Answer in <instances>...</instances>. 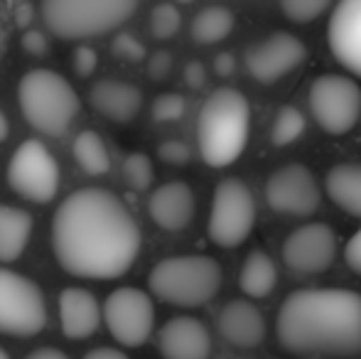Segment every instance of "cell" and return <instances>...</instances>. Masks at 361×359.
<instances>
[{
  "mask_svg": "<svg viewBox=\"0 0 361 359\" xmlns=\"http://www.w3.org/2000/svg\"><path fill=\"white\" fill-rule=\"evenodd\" d=\"M140 241L133 212L104 187L72 192L54 212V256L76 278H121L138 259Z\"/></svg>",
  "mask_w": 361,
  "mask_h": 359,
  "instance_id": "1",
  "label": "cell"
},
{
  "mask_svg": "<svg viewBox=\"0 0 361 359\" xmlns=\"http://www.w3.org/2000/svg\"><path fill=\"white\" fill-rule=\"evenodd\" d=\"M278 342L298 357H352L361 352V296L339 288H310L286 298L278 312Z\"/></svg>",
  "mask_w": 361,
  "mask_h": 359,
  "instance_id": "2",
  "label": "cell"
},
{
  "mask_svg": "<svg viewBox=\"0 0 361 359\" xmlns=\"http://www.w3.org/2000/svg\"><path fill=\"white\" fill-rule=\"evenodd\" d=\"M251 130V106L241 91L221 87L202 104L197 143L202 160L212 168H226L243 153Z\"/></svg>",
  "mask_w": 361,
  "mask_h": 359,
  "instance_id": "3",
  "label": "cell"
},
{
  "mask_svg": "<svg viewBox=\"0 0 361 359\" xmlns=\"http://www.w3.org/2000/svg\"><path fill=\"white\" fill-rule=\"evenodd\" d=\"M18 101L25 121L52 138L67 133L81 109L74 87L52 69H30L18 84Z\"/></svg>",
  "mask_w": 361,
  "mask_h": 359,
  "instance_id": "4",
  "label": "cell"
},
{
  "mask_svg": "<svg viewBox=\"0 0 361 359\" xmlns=\"http://www.w3.org/2000/svg\"><path fill=\"white\" fill-rule=\"evenodd\" d=\"M221 266L212 256H170L147 276L150 291L177 308H200L219 293Z\"/></svg>",
  "mask_w": 361,
  "mask_h": 359,
  "instance_id": "5",
  "label": "cell"
},
{
  "mask_svg": "<svg viewBox=\"0 0 361 359\" xmlns=\"http://www.w3.org/2000/svg\"><path fill=\"white\" fill-rule=\"evenodd\" d=\"M138 10V0H42V20L62 39L114 32Z\"/></svg>",
  "mask_w": 361,
  "mask_h": 359,
  "instance_id": "6",
  "label": "cell"
},
{
  "mask_svg": "<svg viewBox=\"0 0 361 359\" xmlns=\"http://www.w3.org/2000/svg\"><path fill=\"white\" fill-rule=\"evenodd\" d=\"M47 325V305L39 286L10 269H0V332L13 337L39 335Z\"/></svg>",
  "mask_w": 361,
  "mask_h": 359,
  "instance_id": "7",
  "label": "cell"
},
{
  "mask_svg": "<svg viewBox=\"0 0 361 359\" xmlns=\"http://www.w3.org/2000/svg\"><path fill=\"white\" fill-rule=\"evenodd\" d=\"M256 224V200L243 180L219 182L209 212V239L221 249H233L248 239Z\"/></svg>",
  "mask_w": 361,
  "mask_h": 359,
  "instance_id": "8",
  "label": "cell"
},
{
  "mask_svg": "<svg viewBox=\"0 0 361 359\" xmlns=\"http://www.w3.org/2000/svg\"><path fill=\"white\" fill-rule=\"evenodd\" d=\"M8 185L20 197L47 205L59 190V163L47 145L30 138L13 153L8 163Z\"/></svg>",
  "mask_w": 361,
  "mask_h": 359,
  "instance_id": "9",
  "label": "cell"
},
{
  "mask_svg": "<svg viewBox=\"0 0 361 359\" xmlns=\"http://www.w3.org/2000/svg\"><path fill=\"white\" fill-rule=\"evenodd\" d=\"M310 111L329 135H344L361 116V89L354 79L339 74L317 77L310 87Z\"/></svg>",
  "mask_w": 361,
  "mask_h": 359,
  "instance_id": "10",
  "label": "cell"
},
{
  "mask_svg": "<svg viewBox=\"0 0 361 359\" xmlns=\"http://www.w3.org/2000/svg\"><path fill=\"white\" fill-rule=\"evenodd\" d=\"M104 322L116 342L140 347L155 325V305L140 288H116L104 303Z\"/></svg>",
  "mask_w": 361,
  "mask_h": 359,
  "instance_id": "11",
  "label": "cell"
},
{
  "mask_svg": "<svg viewBox=\"0 0 361 359\" xmlns=\"http://www.w3.org/2000/svg\"><path fill=\"white\" fill-rule=\"evenodd\" d=\"M334 256H337V234L322 221L295 229L283 246V261L298 276L324 273L334 264Z\"/></svg>",
  "mask_w": 361,
  "mask_h": 359,
  "instance_id": "12",
  "label": "cell"
},
{
  "mask_svg": "<svg viewBox=\"0 0 361 359\" xmlns=\"http://www.w3.org/2000/svg\"><path fill=\"white\" fill-rule=\"evenodd\" d=\"M266 202L273 212H281V214L310 217L319 207V185L305 165H286L268 178Z\"/></svg>",
  "mask_w": 361,
  "mask_h": 359,
  "instance_id": "13",
  "label": "cell"
},
{
  "mask_svg": "<svg viewBox=\"0 0 361 359\" xmlns=\"http://www.w3.org/2000/svg\"><path fill=\"white\" fill-rule=\"evenodd\" d=\"M307 57V47L290 32H273L271 37L256 42L246 52V69L258 84H276L288 77Z\"/></svg>",
  "mask_w": 361,
  "mask_h": 359,
  "instance_id": "14",
  "label": "cell"
},
{
  "mask_svg": "<svg viewBox=\"0 0 361 359\" xmlns=\"http://www.w3.org/2000/svg\"><path fill=\"white\" fill-rule=\"evenodd\" d=\"M327 39L337 62L361 77V0H339L329 18Z\"/></svg>",
  "mask_w": 361,
  "mask_h": 359,
  "instance_id": "15",
  "label": "cell"
},
{
  "mask_svg": "<svg viewBox=\"0 0 361 359\" xmlns=\"http://www.w3.org/2000/svg\"><path fill=\"white\" fill-rule=\"evenodd\" d=\"M197 200L185 180H170L160 185L147 200V214L160 229L182 231L195 219Z\"/></svg>",
  "mask_w": 361,
  "mask_h": 359,
  "instance_id": "16",
  "label": "cell"
},
{
  "mask_svg": "<svg viewBox=\"0 0 361 359\" xmlns=\"http://www.w3.org/2000/svg\"><path fill=\"white\" fill-rule=\"evenodd\" d=\"M157 342L165 359H209L212 355L209 330L204 327V322L190 315L167 320Z\"/></svg>",
  "mask_w": 361,
  "mask_h": 359,
  "instance_id": "17",
  "label": "cell"
},
{
  "mask_svg": "<svg viewBox=\"0 0 361 359\" xmlns=\"http://www.w3.org/2000/svg\"><path fill=\"white\" fill-rule=\"evenodd\" d=\"M89 101L104 118L116 121V123H130L140 114L143 91L135 84L121 82V79H101L91 87Z\"/></svg>",
  "mask_w": 361,
  "mask_h": 359,
  "instance_id": "18",
  "label": "cell"
},
{
  "mask_svg": "<svg viewBox=\"0 0 361 359\" xmlns=\"http://www.w3.org/2000/svg\"><path fill=\"white\" fill-rule=\"evenodd\" d=\"M59 317H62V332L69 340H86L99 330L104 310L91 291L67 288L59 296Z\"/></svg>",
  "mask_w": 361,
  "mask_h": 359,
  "instance_id": "19",
  "label": "cell"
},
{
  "mask_svg": "<svg viewBox=\"0 0 361 359\" xmlns=\"http://www.w3.org/2000/svg\"><path fill=\"white\" fill-rule=\"evenodd\" d=\"M219 332L236 347H256L266 335V320L253 303L231 300L219 312Z\"/></svg>",
  "mask_w": 361,
  "mask_h": 359,
  "instance_id": "20",
  "label": "cell"
},
{
  "mask_svg": "<svg viewBox=\"0 0 361 359\" xmlns=\"http://www.w3.org/2000/svg\"><path fill=\"white\" fill-rule=\"evenodd\" d=\"M327 195L339 209L361 217V163H344L327 173Z\"/></svg>",
  "mask_w": 361,
  "mask_h": 359,
  "instance_id": "21",
  "label": "cell"
},
{
  "mask_svg": "<svg viewBox=\"0 0 361 359\" xmlns=\"http://www.w3.org/2000/svg\"><path fill=\"white\" fill-rule=\"evenodd\" d=\"M30 234H32V217L18 207L0 205V261L20 259Z\"/></svg>",
  "mask_w": 361,
  "mask_h": 359,
  "instance_id": "22",
  "label": "cell"
},
{
  "mask_svg": "<svg viewBox=\"0 0 361 359\" xmlns=\"http://www.w3.org/2000/svg\"><path fill=\"white\" fill-rule=\"evenodd\" d=\"M278 281L276 261L266 254V251H251L243 261L241 276H238V286L248 298H266L273 293Z\"/></svg>",
  "mask_w": 361,
  "mask_h": 359,
  "instance_id": "23",
  "label": "cell"
},
{
  "mask_svg": "<svg viewBox=\"0 0 361 359\" xmlns=\"http://www.w3.org/2000/svg\"><path fill=\"white\" fill-rule=\"evenodd\" d=\"M233 13L221 5H212L195 15L192 20V39L197 44H216L226 39L233 30Z\"/></svg>",
  "mask_w": 361,
  "mask_h": 359,
  "instance_id": "24",
  "label": "cell"
},
{
  "mask_svg": "<svg viewBox=\"0 0 361 359\" xmlns=\"http://www.w3.org/2000/svg\"><path fill=\"white\" fill-rule=\"evenodd\" d=\"M72 155L86 175H106L111 170V155L104 138L94 130H81L74 138Z\"/></svg>",
  "mask_w": 361,
  "mask_h": 359,
  "instance_id": "25",
  "label": "cell"
},
{
  "mask_svg": "<svg viewBox=\"0 0 361 359\" xmlns=\"http://www.w3.org/2000/svg\"><path fill=\"white\" fill-rule=\"evenodd\" d=\"M305 133V116L300 114V109L295 106H283L278 111L276 121H273V130H271V140L273 145L283 148V145H290Z\"/></svg>",
  "mask_w": 361,
  "mask_h": 359,
  "instance_id": "26",
  "label": "cell"
},
{
  "mask_svg": "<svg viewBox=\"0 0 361 359\" xmlns=\"http://www.w3.org/2000/svg\"><path fill=\"white\" fill-rule=\"evenodd\" d=\"M182 15L172 3H160L150 13V32L155 39H170L180 32Z\"/></svg>",
  "mask_w": 361,
  "mask_h": 359,
  "instance_id": "27",
  "label": "cell"
},
{
  "mask_svg": "<svg viewBox=\"0 0 361 359\" xmlns=\"http://www.w3.org/2000/svg\"><path fill=\"white\" fill-rule=\"evenodd\" d=\"M123 180L138 192L147 190V187L152 185V180H155V170H152L150 158H147L145 153L126 155V160H123Z\"/></svg>",
  "mask_w": 361,
  "mask_h": 359,
  "instance_id": "28",
  "label": "cell"
},
{
  "mask_svg": "<svg viewBox=\"0 0 361 359\" xmlns=\"http://www.w3.org/2000/svg\"><path fill=\"white\" fill-rule=\"evenodd\" d=\"M329 3L332 0H281V10L290 23L307 25L317 20L329 8Z\"/></svg>",
  "mask_w": 361,
  "mask_h": 359,
  "instance_id": "29",
  "label": "cell"
},
{
  "mask_svg": "<svg viewBox=\"0 0 361 359\" xmlns=\"http://www.w3.org/2000/svg\"><path fill=\"white\" fill-rule=\"evenodd\" d=\"M185 111H187L185 96L172 94V91H170V94H160L155 101H152L150 114H152V118H155L157 123H170V121L182 118V116H185Z\"/></svg>",
  "mask_w": 361,
  "mask_h": 359,
  "instance_id": "30",
  "label": "cell"
},
{
  "mask_svg": "<svg viewBox=\"0 0 361 359\" xmlns=\"http://www.w3.org/2000/svg\"><path fill=\"white\" fill-rule=\"evenodd\" d=\"M111 52H114L118 59H123V62H143V59H145L143 42H140L138 37H133V35H128V32L116 35L114 42H111Z\"/></svg>",
  "mask_w": 361,
  "mask_h": 359,
  "instance_id": "31",
  "label": "cell"
},
{
  "mask_svg": "<svg viewBox=\"0 0 361 359\" xmlns=\"http://www.w3.org/2000/svg\"><path fill=\"white\" fill-rule=\"evenodd\" d=\"M157 155H160V160H165L167 165H185L187 160L192 158V150L185 140L170 138V140H162L160 148H157Z\"/></svg>",
  "mask_w": 361,
  "mask_h": 359,
  "instance_id": "32",
  "label": "cell"
},
{
  "mask_svg": "<svg viewBox=\"0 0 361 359\" xmlns=\"http://www.w3.org/2000/svg\"><path fill=\"white\" fill-rule=\"evenodd\" d=\"M72 67L81 79L91 77V74L96 72V67H99V54H96V49L86 47V44L76 47L72 52Z\"/></svg>",
  "mask_w": 361,
  "mask_h": 359,
  "instance_id": "33",
  "label": "cell"
},
{
  "mask_svg": "<svg viewBox=\"0 0 361 359\" xmlns=\"http://www.w3.org/2000/svg\"><path fill=\"white\" fill-rule=\"evenodd\" d=\"M170 72H172V54L165 52V49H160V52H155L147 59V77L155 79V82L167 79Z\"/></svg>",
  "mask_w": 361,
  "mask_h": 359,
  "instance_id": "34",
  "label": "cell"
},
{
  "mask_svg": "<svg viewBox=\"0 0 361 359\" xmlns=\"http://www.w3.org/2000/svg\"><path fill=\"white\" fill-rule=\"evenodd\" d=\"M23 49L32 57H44L49 49V42L39 30H25L23 35Z\"/></svg>",
  "mask_w": 361,
  "mask_h": 359,
  "instance_id": "35",
  "label": "cell"
},
{
  "mask_svg": "<svg viewBox=\"0 0 361 359\" xmlns=\"http://www.w3.org/2000/svg\"><path fill=\"white\" fill-rule=\"evenodd\" d=\"M185 84L190 89H202L207 84V69H204V64L202 62H187V67H185Z\"/></svg>",
  "mask_w": 361,
  "mask_h": 359,
  "instance_id": "36",
  "label": "cell"
},
{
  "mask_svg": "<svg viewBox=\"0 0 361 359\" xmlns=\"http://www.w3.org/2000/svg\"><path fill=\"white\" fill-rule=\"evenodd\" d=\"M344 259H347L349 269L361 276V229L349 239L347 249H344Z\"/></svg>",
  "mask_w": 361,
  "mask_h": 359,
  "instance_id": "37",
  "label": "cell"
},
{
  "mask_svg": "<svg viewBox=\"0 0 361 359\" xmlns=\"http://www.w3.org/2000/svg\"><path fill=\"white\" fill-rule=\"evenodd\" d=\"M233 67H236V59H233V54H228V52H221L214 59V72L219 77H231Z\"/></svg>",
  "mask_w": 361,
  "mask_h": 359,
  "instance_id": "38",
  "label": "cell"
},
{
  "mask_svg": "<svg viewBox=\"0 0 361 359\" xmlns=\"http://www.w3.org/2000/svg\"><path fill=\"white\" fill-rule=\"evenodd\" d=\"M84 359H128V355H123L121 350H114V347H96V350L86 352Z\"/></svg>",
  "mask_w": 361,
  "mask_h": 359,
  "instance_id": "39",
  "label": "cell"
},
{
  "mask_svg": "<svg viewBox=\"0 0 361 359\" xmlns=\"http://www.w3.org/2000/svg\"><path fill=\"white\" fill-rule=\"evenodd\" d=\"M25 359H69L62 350H54V347H39V350L30 352Z\"/></svg>",
  "mask_w": 361,
  "mask_h": 359,
  "instance_id": "40",
  "label": "cell"
},
{
  "mask_svg": "<svg viewBox=\"0 0 361 359\" xmlns=\"http://www.w3.org/2000/svg\"><path fill=\"white\" fill-rule=\"evenodd\" d=\"M30 20H32V8H30V3L15 5V23H18L20 28H27Z\"/></svg>",
  "mask_w": 361,
  "mask_h": 359,
  "instance_id": "41",
  "label": "cell"
},
{
  "mask_svg": "<svg viewBox=\"0 0 361 359\" xmlns=\"http://www.w3.org/2000/svg\"><path fill=\"white\" fill-rule=\"evenodd\" d=\"M8 133H10V126H8V118H5L3 109H0V143H3V140H5V138H8Z\"/></svg>",
  "mask_w": 361,
  "mask_h": 359,
  "instance_id": "42",
  "label": "cell"
},
{
  "mask_svg": "<svg viewBox=\"0 0 361 359\" xmlns=\"http://www.w3.org/2000/svg\"><path fill=\"white\" fill-rule=\"evenodd\" d=\"M0 359H10V357H8V352H5L3 347H0Z\"/></svg>",
  "mask_w": 361,
  "mask_h": 359,
  "instance_id": "43",
  "label": "cell"
},
{
  "mask_svg": "<svg viewBox=\"0 0 361 359\" xmlns=\"http://www.w3.org/2000/svg\"><path fill=\"white\" fill-rule=\"evenodd\" d=\"M0 54H3V28H0Z\"/></svg>",
  "mask_w": 361,
  "mask_h": 359,
  "instance_id": "44",
  "label": "cell"
},
{
  "mask_svg": "<svg viewBox=\"0 0 361 359\" xmlns=\"http://www.w3.org/2000/svg\"><path fill=\"white\" fill-rule=\"evenodd\" d=\"M177 3H192V0H177Z\"/></svg>",
  "mask_w": 361,
  "mask_h": 359,
  "instance_id": "45",
  "label": "cell"
}]
</instances>
